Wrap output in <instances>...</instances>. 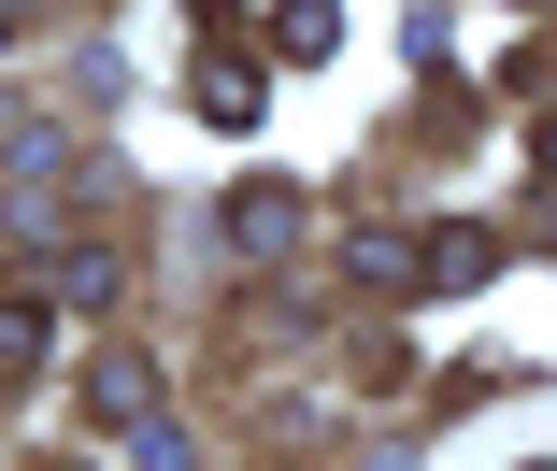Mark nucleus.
<instances>
[{"instance_id":"obj_1","label":"nucleus","mask_w":557,"mask_h":471,"mask_svg":"<svg viewBox=\"0 0 557 471\" xmlns=\"http://www.w3.org/2000/svg\"><path fill=\"white\" fill-rule=\"evenodd\" d=\"M358 272H372V286H472V272H486V244H472V228H443V244H400V228H358Z\"/></svg>"},{"instance_id":"obj_2","label":"nucleus","mask_w":557,"mask_h":471,"mask_svg":"<svg viewBox=\"0 0 557 471\" xmlns=\"http://www.w3.org/2000/svg\"><path fill=\"white\" fill-rule=\"evenodd\" d=\"M286 228H300L286 186H244V200H230V244H244V258H286Z\"/></svg>"},{"instance_id":"obj_3","label":"nucleus","mask_w":557,"mask_h":471,"mask_svg":"<svg viewBox=\"0 0 557 471\" xmlns=\"http://www.w3.org/2000/svg\"><path fill=\"white\" fill-rule=\"evenodd\" d=\"M200 114H214V129H258V86H244V58H200Z\"/></svg>"},{"instance_id":"obj_4","label":"nucleus","mask_w":557,"mask_h":471,"mask_svg":"<svg viewBox=\"0 0 557 471\" xmlns=\"http://www.w3.org/2000/svg\"><path fill=\"white\" fill-rule=\"evenodd\" d=\"M129 471H186V443H172V429H144V443H129Z\"/></svg>"}]
</instances>
